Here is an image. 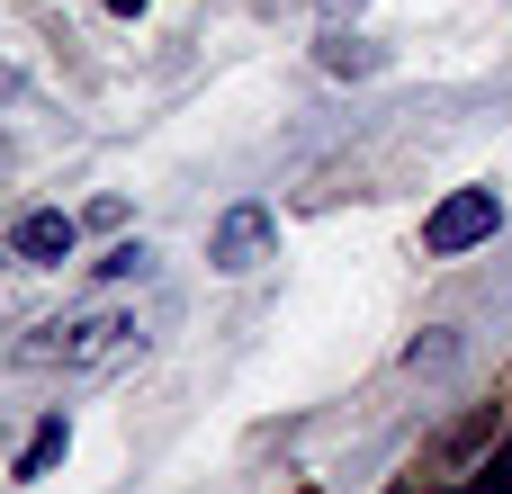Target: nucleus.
Returning <instances> with one entry per match:
<instances>
[{
  "label": "nucleus",
  "mask_w": 512,
  "mask_h": 494,
  "mask_svg": "<svg viewBox=\"0 0 512 494\" xmlns=\"http://www.w3.org/2000/svg\"><path fill=\"white\" fill-rule=\"evenodd\" d=\"M135 351V315H72V324H45V333H27L18 342V360L27 369H108V360H126Z\"/></svg>",
  "instance_id": "1"
},
{
  "label": "nucleus",
  "mask_w": 512,
  "mask_h": 494,
  "mask_svg": "<svg viewBox=\"0 0 512 494\" xmlns=\"http://www.w3.org/2000/svg\"><path fill=\"white\" fill-rule=\"evenodd\" d=\"M495 225H504V198H495V189H450V198L423 216V252H432V261H459V252L495 243Z\"/></svg>",
  "instance_id": "2"
},
{
  "label": "nucleus",
  "mask_w": 512,
  "mask_h": 494,
  "mask_svg": "<svg viewBox=\"0 0 512 494\" xmlns=\"http://www.w3.org/2000/svg\"><path fill=\"white\" fill-rule=\"evenodd\" d=\"M207 261H216L225 279H243V270H261V261H279V216H270V207H225V216H216V234H207Z\"/></svg>",
  "instance_id": "3"
},
{
  "label": "nucleus",
  "mask_w": 512,
  "mask_h": 494,
  "mask_svg": "<svg viewBox=\"0 0 512 494\" xmlns=\"http://www.w3.org/2000/svg\"><path fill=\"white\" fill-rule=\"evenodd\" d=\"M72 243H81V225H72L63 207H36V216H18V234H9V252H18V261H36V270L72 261Z\"/></svg>",
  "instance_id": "4"
},
{
  "label": "nucleus",
  "mask_w": 512,
  "mask_h": 494,
  "mask_svg": "<svg viewBox=\"0 0 512 494\" xmlns=\"http://www.w3.org/2000/svg\"><path fill=\"white\" fill-rule=\"evenodd\" d=\"M63 441H72V432H63V414H45V423L27 432V450H18V468H9V477H45V468L63 459Z\"/></svg>",
  "instance_id": "5"
},
{
  "label": "nucleus",
  "mask_w": 512,
  "mask_h": 494,
  "mask_svg": "<svg viewBox=\"0 0 512 494\" xmlns=\"http://www.w3.org/2000/svg\"><path fill=\"white\" fill-rule=\"evenodd\" d=\"M315 63H324V72H378V45H360V36H342V27H333V36L315 45Z\"/></svg>",
  "instance_id": "6"
},
{
  "label": "nucleus",
  "mask_w": 512,
  "mask_h": 494,
  "mask_svg": "<svg viewBox=\"0 0 512 494\" xmlns=\"http://www.w3.org/2000/svg\"><path fill=\"white\" fill-rule=\"evenodd\" d=\"M324 9H333V18H342V9H360V0H324Z\"/></svg>",
  "instance_id": "7"
},
{
  "label": "nucleus",
  "mask_w": 512,
  "mask_h": 494,
  "mask_svg": "<svg viewBox=\"0 0 512 494\" xmlns=\"http://www.w3.org/2000/svg\"><path fill=\"white\" fill-rule=\"evenodd\" d=\"M108 9H144V0H108Z\"/></svg>",
  "instance_id": "8"
}]
</instances>
